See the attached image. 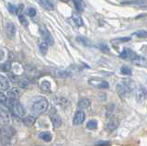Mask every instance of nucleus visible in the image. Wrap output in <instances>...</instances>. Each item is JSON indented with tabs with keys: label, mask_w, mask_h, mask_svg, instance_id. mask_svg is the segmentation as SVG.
I'll return each instance as SVG.
<instances>
[{
	"label": "nucleus",
	"mask_w": 147,
	"mask_h": 146,
	"mask_svg": "<svg viewBox=\"0 0 147 146\" xmlns=\"http://www.w3.org/2000/svg\"><path fill=\"white\" fill-rule=\"evenodd\" d=\"M48 106H49L48 100L44 98H40L38 100H36L33 103L31 109L35 114H41L47 110Z\"/></svg>",
	"instance_id": "obj_1"
},
{
	"label": "nucleus",
	"mask_w": 147,
	"mask_h": 146,
	"mask_svg": "<svg viewBox=\"0 0 147 146\" xmlns=\"http://www.w3.org/2000/svg\"><path fill=\"white\" fill-rule=\"evenodd\" d=\"M12 103H11V108H12V111L18 117H24L26 114V110L24 107L18 102L16 101V99H11Z\"/></svg>",
	"instance_id": "obj_2"
},
{
	"label": "nucleus",
	"mask_w": 147,
	"mask_h": 146,
	"mask_svg": "<svg viewBox=\"0 0 147 146\" xmlns=\"http://www.w3.org/2000/svg\"><path fill=\"white\" fill-rule=\"evenodd\" d=\"M133 93H134L135 99L138 102H142L146 98V91L145 88L142 86H137L133 89Z\"/></svg>",
	"instance_id": "obj_3"
},
{
	"label": "nucleus",
	"mask_w": 147,
	"mask_h": 146,
	"mask_svg": "<svg viewBox=\"0 0 147 146\" xmlns=\"http://www.w3.org/2000/svg\"><path fill=\"white\" fill-rule=\"evenodd\" d=\"M40 32L41 36H42V38L45 40V42H47L49 45L53 44V38L52 37V35H51L48 29L46 28V26L41 25L40 27Z\"/></svg>",
	"instance_id": "obj_4"
},
{
	"label": "nucleus",
	"mask_w": 147,
	"mask_h": 146,
	"mask_svg": "<svg viewBox=\"0 0 147 146\" xmlns=\"http://www.w3.org/2000/svg\"><path fill=\"white\" fill-rule=\"evenodd\" d=\"M6 33H7V36L8 38H10V39L15 38L16 33H17V29H16V27H15V25H14L13 22H11V21L7 22Z\"/></svg>",
	"instance_id": "obj_5"
},
{
	"label": "nucleus",
	"mask_w": 147,
	"mask_h": 146,
	"mask_svg": "<svg viewBox=\"0 0 147 146\" xmlns=\"http://www.w3.org/2000/svg\"><path fill=\"white\" fill-rule=\"evenodd\" d=\"M137 54L132 51V50L129 49V48H125L123 50V51L119 53V58L121 59H124V60H132L133 58H134Z\"/></svg>",
	"instance_id": "obj_6"
},
{
	"label": "nucleus",
	"mask_w": 147,
	"mask_h": 146,
	"mask_svg": "<svg viewBox=\"0 0 147 146\" xmlns=\"http://www.w3.org/2000/svg\"><path fill=\"white\" fill-rule=\"evenodd\" d=\"M116 90H117L118 94L121 96V97H122V98L128 97V95L131 92V91L123 83L117 84V85H116Z\"/></svg>",
	"instance_id": "obj_7"
},
{
	"label": "nucleus",
	"mask_w": 147,
	"mask_h": 146,
	"mask_svg": "<svg viewBox=\"0 0 147 146\" xmlns=\"http://www.w3.org/2000/svg\"><path fill=\"white\" fill-rule=\"evenodd\" d=\"M14 130L9 126H5L2 129H0V137H2V139H9L11 138L14 134Z\"/></svg>",
	"instance_id": "obj_8"
},
{
	"label": "nucleus",
	"mask_w": 147,
	"mask_h": 146,
	"mask_svg": "<svg viewBox=\"0 0 147 146\" xmlns=\"http://www.w3.org/2000/svg\"><path fill=\"white\" fill-rule=\"evenodd\" d=\"M86 118V115L85 113L83 112L82 110H78L76 111V113L75 114V117H74V120H73V123L74 125H81L83 122H84Z\"/></svg>",
	"instance_id": "obj_9"
},
{
	"label": "nucleus",
	"mask_w": 147,
	"mask_h": 146,
	"mask_svg": "<svg viewBox=\"0 0 147 146\" xmlns=\"http://www.w3.org/2000/svg\"><path fill=\"white\" fill-rule=\"evenodd\" d=\"M10 86V80L7 76L3 75H0V91H6L8 90Z\"/></svg>",
	"instance_id": "obj_10"
},
{
	"label": "nucleus",
	"mask_w": 147,
	"mask_h": 146,
	"mask_svg": "<svg viewBox=\"0 0 147 146\" xmlns=\"http://www.w3.org/2000/svg\"><path fill=\"white\" fill-rule=\"evenodd\" d=\"M9 122V115L7 111L0 108V125H7Z\"/></svg>",
	"instance_id": "obj_11"
},
{
	"label": "nucleus",
	"mask_w": 147,
	"mask_h": 146,
	"mask_svg": "<svg viewBox=\"0 0 147 146\" xmlns=\"http://www.w3.org/2000/svg\"><path fill=\"white\" fill-rule=\"evenodd\" d=\"M89 83L91 85H93L94 86H96L98 88H102V89H106L109 88V83L107 81H103V80H90Z\"/></svg>",
	"instance_id": "obj_12"
},
{
	"label": "nucleus",
	"mask_w": 147,
	"mask_h": 146,
	"mask_svg": "<svg viewBox=\"0 0 147 146\" xmlns=\"http://www.w3.org/2000/svg\"><path fill=\"white\" fill-rule=\"evenodd\" d=\"M20 89L18 87H14L11 88L10 90H8L7 92V97L10 99H18V98L20 97Z\"/></svg>",
	"instance_id": "obj_13"
},
{
	"label": "nucleus",
	"mask_w": 147,
	"mask_h": 146,
	"mask_svg": "<svg viewBox=\"0 0 147 146\" xmlns=\"http://www.w3.org/2000/svg\"><path fill=\"white\" fill-rule=\"evenodd\" d=\"M90 104H91V102L88 98H83L79 99V101H78V103H77V107L80 109H85V108H88L90 106Z\"/></svg>",
	"instance_id": "obj_14"
},
{
	"label": "nucleus",
	"mask_w": 147,
	"mask_h": 146,
	"mask_svg": "<svg viewBox=\"0 0 147 146\" xmlns=\"http://www.w3.org/2000/svg\"><path fill=\"white\" fill-rule=\"evenodd\" d=\"M131 62L134 63L136 65H139V66H144L146 65V59L142 56H139V55H136L134 58L132 59Z\"/></svg>",
	"instance_id": "obj_15"
},
{
	"label": "nucleus",
	"mask_w": 147,
	"mask_h": 146,
	"mask_svg": "<svg viewBox=\"0 0 147 146\" xmlns=\"http://www.w3.org/2000/svg\"><path fill=\"white\" fill-rule=\"evenodd\" d=\"M38 2L40 3V5H41L44 9L48 10V11H52L53 10V4L51 3L49 0H38Z\"/></svg>",
	"instance_id": "obj_16"
},
{
	"label": "nucleus",
	"mask_w": 147,
	"mask_h": 146,
	"mask_svg": "<svg viewBox=\"0 0 147 146\" xmlns=\"http://www.w3.org/2000/svg\"><path fill=\"white\" fill-rule=\"evenodd\" d=\"M36 121V117L33 116V115H28L24 118V120H23V122H24V124L26 126H32L35 123Z\"/></svg>",
	"instance_id": "obj_17"
},
{
	"label": "nucleus",
	"mask_w": 147,
	"mask_h": 146,
	"mask_svg": "<svg viewBox=\"0 0 147 146\" xmlns=\"http://www.w3.org/2000/svg\"><path fill=\"white\" fill-rule=\"evenodd\" d=\"M72 19H73V21L75 22V24L77 27H82L83 25H84V21H83L82 17L78 14H76V13H73Z\"/></svg>",
	"instance_id": "obj_18"
},
{
	"label": "nucleus",
	"mask_w": 147,
	"mask_h": 146,
	"mask_svg": "<svg viewBox=\"0 0 147 146\" xmlns=\"http://www.w3.org/2000/svg\"><path fill=\"white\" fill-rule=\"evenodd\" d=\"M39 137L42 141H46V143H50V141H52V139H53V136H52V134H51L50 131H43V132H41V133L39 135Z\"/></svg>",
	"instance_id": "obj_19"
},
{
	"label": "nucleus",
	"mask_w": 147,
	"mask_h": 146,
	"mask_svg": "<svg viewBox=\"0 0 147 146\" xmlns=\"http://www.w3.org/2000/svg\"><path fill=\"white\" fill-rule=\"evenodd\" d=\"M73 2H74V4H75L77 11L82 12L85 9V3L83 0H73Z\"/></svg>",
	"instance_id": "obj_20"
},
{
	"label": "nucleus",
	"mask_w": 147,
	"mask_h": 146,
	"mask_svg": "<svg viewBox=\"0 0 147 146\" xmlns=\"http://www.w3.org/2000/svg\"><path fill=\"white\" fill-rule=\"evenodd\" d=\"M52 122L54 128H58L62 124V118L60 116H58L57 114H54L53 116H52Z\"/></svg>",
	"instance_id": "obj_21"
},
{
	"label": "nucleus",
	"mask_w": 147,
	"mask_h": 146,
	"mask_svg": "<svg viewBox=\"0 0 147 146\" xmlns=\"http://www.w3.org/2000/svg\"><path fill=\"white\" fill-rule=\"evenodd\" d=\"M53 74L55 76L58 77V78H63V77L70 75V74H69L68 72L63 71V70H53Z\"/></svg>",
	"instance_id": "obj_22"
},
{
	"label": "nucleus",
	"mask_w": 147,
	"mask_h": 146,
	"mask_svg": "<svg viewBox=\"0 0 147 146\" xmlns=\"http://www.w3.org/2000/svg\"><path fill=\"white\" fill-rule=\"evenodd\" d=\"M40 88L43 92H50L51 90V83L49 81H42L40 84Z\"/></svg>",
	"instance_id": "obj_23"
},
{
	"label": "nucleus",
	"mask_w": 147,
	"mask_h": 146,
	"mask_svg": "<svg viewBox=\"0 0 147 146\" xmlns=\"http://www.w3.org/2000/svg\"><path fill=\"white\" fill-rule=\"evenodd\" d=\"M86 128L88 130H96V128H98V122H96V120H91L87 122Z\"/></svg>",
	"instance_id": "obj_24"
},
{
	"label": "nucleus",
	"mask_w": 147,
	"mask_h": 146,
	"mask_svg": "<svg viewBox=\"0 0 147 146\" xmlns=\"http://www.w3.org/2000/svg\"><path fill=\"white\" fill-rule=\"evenodd\" d=\"M48 48H49V44L46 42H43L40 44V51L42 54H46L48 52Z\"/></svg>",
	"instance_id": "obj_25"
},
{
	"label": "nucleus",
	"mask_w": 147,
	"mask_h": 146,
	"mask_svg": "<svg viewBox=\"0 0 147 146\" xmlns=\"http://www.w3.org/2000/svg\"><path fill=\"white\" fill-rule=\"evenodd\" d=\"M25 13H26V14H27L28 16H29V17H35L36 14H37L36 9H35V8H33V7H28L27 9L25 10Z\"/></svg>",
	"instance_id": "obj_26"
},
{
	"label": "nucleus",
	"mask_w": 147,
	"mask_h": 146,
	"mask_svg": "<svg viewBox=\"0 0 147 146\" xmlns=\"http://www.w3.org/2000/svg\"><path fill=\"white\" fill-rule=\"evenodd\" d=\"M121 72L122 75H131V69L129 66H122L121 68Z\"/></svg>",
	"instance_id": "obj_27"
},
{
	"label": "nucleus",
	"mask_w": 147,
	"mask_h": 146,
	"mask_svg": "<svg viewBox=\"0 0 147 146\" xmlns=\"http://www.w3.org/2000/svg\"><path fill=\"white\" fill-rule=\"evenodd\" d=\"M55 102H56L60 106H63V105L68 104V101L63 98H55Z\"/></svg>",
	"instance_id": "obj_28"
},
{
	"label": "nucleus",
	"mask_w": 147,
	"mask_h": 146,
	"mask_svg": "<svg viewBox=\"0 0 147 146\" xmlns=\"http://www.w3.org/2000/svg\"><path fill=\"white\" fill-rule=\"evenodd\" d=\"M18 20H20V24L23 25L24 27H28V25H29V23H28V21L26 20V17L23 16V15H21V14L18 15Z\"/></svg>",
	"instance_id": "obj_29"
},
{
	"label": "nucleus",
	"mask_w": 147,
	"mask_h": 146,
	"mask_svg": "<svg viewBox=\"0 0 147 146\" xmlns=\"http://www.w3.org/2000/svg\"><path fill=\"white\" fill-rule=\"evenodd\" d=\"M123 4H134V5H145L146 1L145 0H134V1H128V2H124Z\"/></svg>",
	"instance_id": "obj_30"
},
{
	"label": "nucleus",
	"mask_w": 147,
	"mask_h": 146,
	"mask_svg": "<svg viewBox=\"0 0 147 146\" xmlns=\"http://www.w3.org/2000/svg\"><path fill=\"white\" fill-rule=\"evenodd\" d=\"M7 8H8V10L12 13V14H16V13H18V7L16 6H14L13 4H8Z\"/></svg>",
	"instance_id": "obj_31"
},
{
	"label": "nucleus",
	"mask_w": 147,
	"mask_h": 146,
	"mask_svg": "<svg viewBox=\"0 0 147 146\" xmlns=\"http://www.w3.org/2000/svg\"><path fill=\"white\" fill-rule=\"evenodd\" d=\"M2 69L5 71V72H8L11 70V63L10 62H7L5 63L4 65H2Z\"/></svg>",
	"instance_id": "obj_32"
},
{
	"label": "nucleus",
	"mask_w": 147,
	"mask_h": 146,
	"mask_svg": "<svg viewBox=\"0 0 147 146\" xmlns=\"http://www.w3.org/2000/svg\"><path fill=\"white\" fill-rule=\"evenodd\" d=\"M109 141H98V143H95V146H110Z\"/></svg>",
	"instance_id": "obj_33"
},
{
	"label": "nucleus",
	"mask_w": 147,
	"mask_h": 146,
	"mask_svg": "<svg viewBox=\"0 0 147 146\" xmlns=\"http://www.w3.org/2000/svg\"><path fill=\"white\" fill-rule=\"evenodd\" d=\"M131 38L130 37H127V38H119V39H115L113 40L114 42H128V40H130Z\"/></svg>",
	"instance_id": "obj_34"
},
{
	"label": "nucleus",
	"mask_w": 147,
	"mask_h": 146,
	"mask_svg": "<svg viewBox=\"0 0 147 146\" xmlns=\"http://www.w3.org/2000/svg\"><path fill=\"white\" fill-rule=\"evenodd\" d=\"M7 102V98L5 96L3 93L0 92V103H2V104H6Z\"/></svg>",
	"instance_id": "obj_35"
},
{
	"label": "nucleus",
	"mask_w": 147,
	"mask_h": 146,
	"mask_svg": "<svg viewBox=\"0 0 147 146\" xmlns=\"http://www.w3.org/2000/svg\"><path fill=\"white\" fill-rule=\"evenodd\" d=\"M134 35L137 36V37L145 38V37H146V31H145V30H141V31H139V32H135Z\"/></svg>",
	"instance_id": "obj_36"
},
{
	"label": "nucleus",
	"mask_w": 147,
	"mask_h": 146,
	"mask_svg": "<svg viewBox=\"0 0 147 146\" xmlns=\"http://www.w3.org/2000/svg\"><path fill=\"white\" fill-rule=\"evenodd\" d=\"M77 40L84 44H87V42H88V40H86V38H85V37H77Z\"/></svg>",
	"instance_id": "obj_37"
},
{
	"label": "nucleus",
	"mask_w": 147,
	"mask_h": 146,
	"mask_svg": "<svg viewBox=\"0 0 147 146\" xmlns=\"http://www.w3.org/2000/svg\"><path fill=\"white\" fill-rule=\"evenodd\" d=\"M20 85L21 87H23V88H26L27 86H28V83H27L26 81H22V82H20Z\"/></svg>",
	"instance_id": "obj_38"
},
{
	"label": "nucleus",
	"mask_w": 147,
	"mask_h": 146,
	"mask_svg": "<svg viewBox=\"0 0 147 146\" xmlns=\"http://www.w3.org/2000/svg\"><path fill=\"white\" fill-rule=\"evenodd\" d=\"M4 57H5V53H4V52L2 51V50H0V62L3 61Z\"/></svg>",
	"instance_id": "obj_39"
},
{
	"label": "nucleus",
	"mask_w": 147,
	"mask_h": 146,
	"mask_svg": "<svg viewBox=\"0 0 147 146\" xmlns=\"http://www.w3.org/2000/svg\"><path fill=\"white\" fill-rule=\"evenodd\" d=\"M61 1H63V2H68L69 0H61Z\"/></svg>",
	"instance_id": "obj_40"
}]
</instances>
